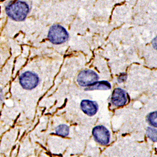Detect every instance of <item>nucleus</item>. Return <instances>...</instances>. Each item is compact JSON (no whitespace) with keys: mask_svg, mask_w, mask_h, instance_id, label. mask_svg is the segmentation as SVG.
<instances>
[{"mask_svg":"<svg viewBox=\"0 0 157 157\" xmlns=\"http://www.w3.org/2000/svg\"><path fill=\"white\" fill-rule=\"evenodd\" d=\"M157 111L151 113L147 116V121L148 122L154 127H157Z\"/></svg>","mask_w":157,"mask_h":157,"instance_id":"obj_10","label":"nucleus"},{"mask_svg":"<svg viewBox=\"0 0 157 157\" xmlns=\"http://www.w3.org/2000/svg\"><path fill=\"white\" fill-rule=\"evenodd\" d=\"M39 78L36 73L30 71L25 72L20 76V83L23 88L32 90L37 86Z\"/></svg>","mask_w":157,"mask_h":157,"instance_id":"obj_3","label":"nucleus"},{"mask_svg":"<svg viewBox=\"0 0 157 157\" xmlns=\"http://www.w3.org/2000/svg\"><path fill=\"white\" fill-rule=\"evenodd\" d=\"M157 130L155 129L149 127L147 128V134L148 137L151 139L152 141L155 142H157Z\"/></svg>","mask_w":157,"mask_h":157,"instance_id":"obj_11","label":"nucleus"},{"mask_svg":"<svg viewBox=\"0 0 157 157\" xmlns=\"http://www.w3.org/2000/svg\"><path fill=\"white\" fill-rule=\"evenodd\" d=\"M111 88V85L108 82L106 81H101L100 82H96L91 86L87 87L86 91H93V90H107Z\"/></svg>","mask_w":157,"mask_h":157,"instance_id":"obj_8","label":"nucleus"},{"mask_svg":"<svg viewBox=\"0 0 157 157\" xmlns=\"http://www.w3.org/2000/svg\"><path fill=\"white\" fill-rule=\"evenodd\" d=\"M99 79L98 75L91 70H84L79 73L77 81L81 86H89Z\"/></svg>","mask_w":157,"mask_h":157,"instance_id":"obj_4","label":"nucleus"},{"mask_svg":"<svg viewBox=\"0 0 157 157\" xmlns=\"http://www.w3.org/2000/svg\"><path fill=\"white\" fill-rule=\"evenodd\" d=\"M48 37L52 44H59L67 41L68 34L63 27L59 25H54L49 29Z\"/></svg>","mask_w":157,"mask_h":157,"instance_id":"obj_2","label":"nucleus"},{"mask_svg":"<svg viewBox=\"0 0 157 157\" xmlns=\"http://www.w3.org/2000/svg\"><path fill=\"white\" fill-rule=\"evenodd\" d=\"M81 108L86 114L93 116L97 113L98 107L96 102L88 100H84L81 101Z\"/></svg>","mask_w":157,"mask_h":157,"instance_id":"obj_7","label":"nucleus"},{"mask_svg":"<svg viewBox=\"0 0 157 157\" xmlns=\"http://www.w3.org/2000/svg\"><path fill=\"white\" fill-rule=\"evenodd\" d=\"M93 135L96 142L102 145H106L110 140L109 131L103 125H98L93 130Z\"/></svg>","mask_w":157,"mask_h":157,"instance_id":"obj_5","label":"nucleus"},{"mask_svg":"<svg viewBox=\"0 0 157 157\" xmlns=\"http://www.w3.org/2000/svg\"><path fill=\"white\" fill-rule=\"evenodd\" d=\"M3 98V91L1 88H0V100H2Z\"/></svg>","mask_w":157,"mask_h":157,"instance_id":"obj_13","label":"nucleus"},{"mask_svg":"<svg viewBox=\"0 0 157 157\" xmlns=\"http://www.w3.org/2000/svg\"><path fill=\"white\" fill-rule=\"evenodd\" d=\"M127 101V95L123 89L117 88L114 90L111 97V102L116 106L121 107L125 105Z\"/></svg>","mask_w":157,"mask_h":157,"instance_id":"obj_6","label":"nucleus"},{"mask_svg":"<svg viewBox=\"0 0 157 157\" xmlns=\"http://www.w3.org/2000/svg\"><path fill=\"white\" fill-rule=\"evenodd\" d=\"M29 11V5L21 1L11 2L7 6L6 12L10 18L14 21H21L27 17Z\"/></svg>","mask_w":157,"mask_h":157,"instance_id":"obj_1","label":"nucleus"},{"mask_svg":"<svg viewBox=\"0 0 157 157\" xmlns=\"http://www.w3.org/2000/svg\"><path fill=\"white\" fill-rule=\"evenodd\" d=\"M127 76L125 74H122L118 78V81L120 83L123 82L124 81L127 79Z\"/></svg>","mask_w":157,"mask_h":157,"instance_id":"obj_12","label":"nucleus"},{"mask_svg":"<svg viewBox=\"0 0 157 157\" xmlns=\"http://www.w3.org/2000/svg\"><path fill=\"white\" fill-rule=\"evenodd\" d=\"M69 127L66 124L59 125L56 128V133L59 136H66L69 134Z\"/></svg>","mask_w":157,"mask_h":157,"instance_id":"obj_9","label":"nucleus"}]
</instances>
